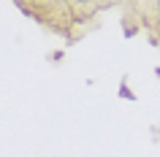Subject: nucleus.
<instances>
[{
    "mask_svg": "<svg viewBox=\"0 0 160 157\" xmlns=\"http://www.w3.org/2000/svg\"><path fill=\"white\" fill-rule=\"evenodd\" d=\"M71 3H76V6H101V0H71Z\"/></svg>",
    "mask_w": 160,
    "mask_h": 157,
    "instance_id": "f257e3e1",
    "label": "nucleus"
},
{
    "mask_svg": "<svg viewBox=\"0 0 160 157\" xmlns=\"http://www.w3.org/2000/svg\"><path fill=\"white\" fill-rule=\"evenodd\" d=\"M155 19L160 22V0H155Z\"/></svg>",
    "mask_w": 160,
    "mask_h": 157,
    "instance_id": "f03ea898",
    "label": "nucleus"
},
{
    "mask_svg": "<svg viewBox=\"0 0 160 157\" xmlns=\"http://www.w3.org/2000/svg\"><path fill=\"white\" fill-rule=\"evenodd\" d=\"M155 25H160V22H158V19H155Z\"/></svg>",
    "mask_w": 160,
    "mask_h": 157,
    "instance_id": "7ed1b4c3",
    "label": "nucleus"
}]
</instances>
